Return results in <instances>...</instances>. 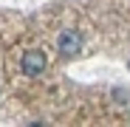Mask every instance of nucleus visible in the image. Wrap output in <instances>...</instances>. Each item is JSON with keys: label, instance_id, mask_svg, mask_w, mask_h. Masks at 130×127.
<instances>
[{"label": "nucleus", "instance_id": "obj_1", "mask_svg": "<svg viewBox=\"0 0 130 127\" xmlns=\"http://www.w3.org/2000/svg\"><path fill=\"white\" fill-rule=\"evenodd\" d=\"M45 65H48V59H45L42 51H28L23 57V74L26 76H40L42 71H45Z\"/></svg>", "mask_w": 130, "mask_h": 127}, {"label": "nucleus", "instance_id": "obj_2", "mask_svg": "<svg viewBox=\"0 0 130 127\" xmlns=\"http://www.w3.org/2000/svg\"><path fill=\"white\" fill-rule=\"evenodd\" d=\"M57 48H59L62 57H74V54H79V48H82V37H79L76 31H62L59 40H57Z\"/></svg>", "mask_w": 130, "mask_h": 127}]
</instances>
